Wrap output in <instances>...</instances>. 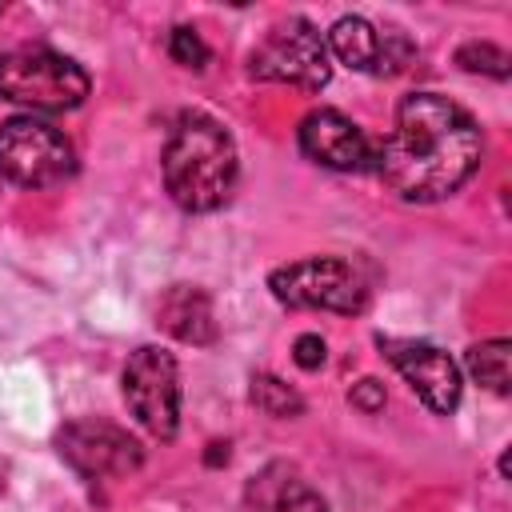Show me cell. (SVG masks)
<instances>
[{
	"label": "cell",
	"mask_w": 512,
	"mask_h": 512,
	"mask_svg": "<svg viewBox=\"0 0 512 512\" xmlns=\"http://www.w3.org/2000/svg\"><path fill=\"white\" fill-rule=\"evenodd\" d=\"M268 288L288 308H320V312L356 316L368 304V284H364L360 268L344 256L292 260L268 276Z\"/></svg>",
	"instance_id": "277c9868"
},
{
	"label": "cell",
	"mask_w": 512,
	"mask_h": 512,
	"mask_svg": "<svg viewBox=\"0 0 512 512\" xmlns=\"http://www.w3.org/2000/svg\"><path fill=\"white\" fill-rule=\"evenodd\" d=\"M60 456L84 476V480H104V476H128L144 464V448L136 436L108 420H72L56 436Z\"/></svg>",
	"instance_id": "ba28073f"
},
{
	"label": "cell",
	"mask_w": 512,
	"mask_h": 512,
	"mask_svg": "<svg viewBox=\"0 0 512 512\" xmlns=\"http://www.w3.org/2000/svg\"><path fill=\"white\" fill-rule=\"evenodd\" d=\"M248 72L256 80H280L304 92H320L332 76L328 44L304 16H288L252 48Z\"/></svg>",
	"instance_id": "8992f818"
},
{
	"label": "cell",
	"mask_w": 512,
	"mask_h": 512,
	"mask_svg": "<svg viewBox=\"0 0 512 512\" xmlns=\"http://www.w3.org/2000/svg\"><path fill=\"white\" fill-rule=\"evenodd\" d=\"M252 404H256L264 416H276V420L304 412L300 392L288 388V384H284L280 376H272V372H256V376H252Z\"/></svg>",
	"instance_id": "9a60e30c"
},
{
	"label": "cell",
	"mask_w": 512,
	"mask_h": 512,
	"mask_svg": "<svg viewBox=\"0 0 512 512\" xmlns=\"http://www.w3.org/2000/svg\"><path fill=\"white\" fill-rule=\"evenodd\" d=\"M124 400L152 436L172 440L180 424V372L172 352L156 344L136 348L124 364Z\"/></svg>",
	"instance_id": "52a82bcc"
},
{
	"label": "cell",
	"mask_w": 512,
	"mask_h": 512,
	"mask_svg": "<svg viewBox=\"0 0 512 512\" xmlns=\"http://www.w3.org/2000/svg\"><path fill=\"white\" fill-rule=\"evenodd\" d=\"M300 152L308 160H316L320 168H332V172H364L372 168V140L364 136L360 124H352L344 112L336 108H316L300 120Z\"/></svg>",
	"instance_id": "30bf717a"
},
{
	"label": "cell",
	"mask_w": 512,
	"mask_h": 512,
	"mask_svg": "<svg viewBox=\"0 0 512 512\" xmlns=\"http://www.w3.org/2000/svg\"><path fill=\"white\" fill-rule=\"evenodd\" d=\"M160 164H164V188L184 212L220 208L232 196L240 172L232 132L204 112H184L176 120Z\"/></svg>",
	"instance_id": "7a4b0ae2"
},
{
	"label": "cell",
	"mask_w": 512,
	"mask_h": 512,
	"mask_svg": "<svg viewBox=\"0 0 512 512\" xmlns=\"http://www.w3.org/2000/svg\"><path fill=\"white\" fill-rule=\"evenodd\" d=\"M328 52L348 64L352 72H372L376 68V56H380V32L364 20V16H340L328 32Z\"/></svg>",
	"instance_id": "4fadbf2b"
},
{
	"label": "cell",
	"mask_w": 512,
	"mask_h": 512,
	"mask_svg": "<svg viewBox=\"0 0 512 512\" xmlns=\"http://www.w3.org/2000/svg\"><path fill=\"white\" fill-rule=\"evenodd\" d=\"M412 56H416V44L404 36V32H380V56H376V76H396V72H404L408 64H412Z\"/></svg>",
	"instance_id": "2e32d148"
},
{
	"label": "cell",
	"mask_w": 512,
	"mask_h": 512,
	"mask_svg": "<svg viewBox=\"0 0 512 512\" xmlns=\"http://www.w3.org/2000/svg\"><path fill=\"white\" fill-rule=\"evenodd\" d=\"M92 80L88 72L52 48H12L0 56V96L32 112H68L80 108Z\"/></svg>",
	"instance_id": "3957f363"
},
{
	"label": "cell",
	"mask_w": 512,
	"mask_h": 512,
	"mask_svg": "<svg viewBox=\"0 0 512 512\" xmlns=\"http://www.w3.org/2000/svg\"><path fill=\"white\" fill-rule=\"evenodd\" d=\"M456 64L468 68V72H488V76H496V80L508 76V52L496 48V44H464V48L456 52Z\"/></svg>",
	"instance_id": "e0dca14e"
},
{
	"label": "cell",
	"mask_w": 512,
	"mask_h": 512,
	"mask_svg": "<svg viewBox=\"0 0 512 512\" xmlns=\"http://www.w3.org/2000/svg\"><path fill=\"white\" fill-rule=\"evenodd\" d=\"M168 52H172V60L176 64H184V68H204L208 64V44L200 40V32L196 28H188V24H180V28H172V36H168Z\"/></svg>",
	"instance_id": "ac0fdd59"
},
{
	"label": "cell",
	"mask_w": 512,
	"mask_h": 512,
	"mask_svg": "<svg viewBox=\"0 0 512 512\" xmlns=\"http://www.w3.org/2000/svg\"><path fill=\"white\" fill-rule=\"evenodd\" d=\"M348 400L360 408V412H380L384 408V384L380 380H372V376H364L360 384H352V392H348Z\"/></svg>",
	"instance_id": "d6986e66"
},
{
	"label": "cell",
	"mask_w": 512,
	"mask_h": 512,
	"mask_svg": "<svg viewBox=\"0 0 512 512\" xmlns=\"http://www.w3.org/2000/svg\"><path fill=\"white\" fill-rule=\"evenodd\" d=\"M160 328H168L176 340L184 344H212L216 340V316H212V300L204 288L196 284H176L164 292L160 308H156Z\"/></svg>",
	"instance_id": "7c38bea8"
},
{
	"label": "cell",
	"mask_w": 512,
	"mask_h": 512,
	"mask_svg": "<svg viewBox=\"0 0 512 512\" xmlns=\"http://www.w3.org/2000/svg\"><path fill=\"white\" fill-rule=\"evenodd\" d=\"M76 172L72 140L40 116H8L0 124V176L20 188H52Z\"/></svg>",
	"instance_id": "5b68a950"
},
{
	"label": "cell",
	"mask_w": 512,
	"mask_h": 512,
	"mask_svg": "<svg viewBox=\"0 0 512 512\" xmlns=\"http://www.w3.org/2000/svg\"><path fill=\"white\" fill-rule=\"evenodd\" d=\"M244 500L252 512H328L324 496L284 460L260 468L248 488H244Z\"/></svg>",
	"instance_id": "8fae6325"
},
{
	"label": "cell",
	"mask_w": 512,
	"mask_h": 512,
	"mask_svg": "<svg viewBox=\"0 0 512 512\" xmlns=\"http://www.w3.org/2000/svg\"><path fill=\"white\" fill-rule=\"evenodd\" d=\"M508 352H512L508 340H484V344H472L468 348L464 364H468V372L484 388H492L496 396H504L508 392Z\"/></svg>",
	"instance_id": "5bb4252c"
},
{
	"label": "cell",
	"mask_w": 512,
	"mask_h": 512,
	"mask_svg": "<svg viewBox=\"0 0 512 512\" xmlns=\"http://www.w3.org/2000/svg\"><path fill=\"white\" fill-rule=\"evenodd\" d=\"M376 344L392 360V368L412 384L424 408H432L436 416H448L460 404V388H464L460 368L444 348L428 340H400V336H376Z\"/></svg>",
	"instance_id": "9c48e42d"
},
{
	"label": "cell",
	"mask_w": 512,
	"mask_h": 512,
	"mask_svg": "<svg viewBox=\"0 0 512 512\" xmlns=\"http://www.w3.org/2000/svg\"><path fill=\"white\" fill-rule=\"evenodd\" d=\"M480 156V128L456 100L440 92H412L400 100L396 124L380 140L372 168L400 200L432 204L468 184Z\"/></svg>",
	"instance_id": "6da1fadb"
},
{
	"label": "cell",
	"mask_w": 512,
	"mask_h": 512,
	"mask_svg": "<svg viewBox=\"0 0 512 512\" xmlns=\"http://www.w3.org/2000/svg\"><path fill=\"white\" fill-rule=\"evenodd\" d=\"M292 360L300 364V368H320L324 364V340L316 336V332H304L300 340H296V348H292Z\"/></svg>",
	"instance_id": "ffe728a7"
}]
</instances>
